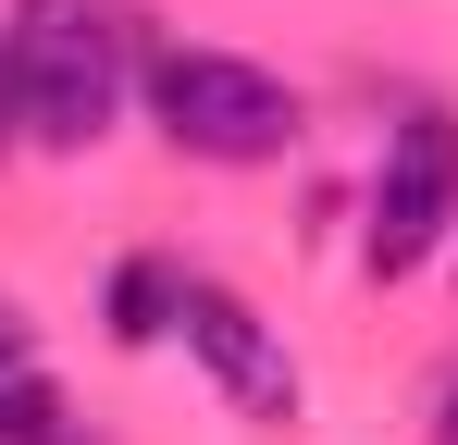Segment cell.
Masks as SVG:
<instances>
[{
  "label": "cell",
  "instance_id": "cell-1",
  "mask_svg": "<svg viewBox=\"0 0 458 445\" xmlns=\"http://www.w3.org/2000/svg\"><path fill=\"white\" fill-rule=\"evenodd\" d=\"M0 50H13V87H25V137H50V148L112 137L124 87L149 74V63H137V13H124V0H13Z\"/></svg>",
  "mask_w": 458,
  "mask_h": 445
},
{
  "label": "cell",
  "instance_id": "cell-4",
  "mask_svg": "<svg viewBox=\"0 0 458 445\" xmlns=\"http://www.w3.org/2000/svg\"><path fill=\"white\" fill-rule=\"evenodd\" d=\"M174 334H186L199 359L224 371L248 408H298V371H285V347L260 334V309H248V297H224V285H186V322H174Z\"/></svg>",
  "mask_w": 458,
  "mask_h": 445
},
{
  "label": "cell",
  "instance_id": "cell-2",
  "mask_svg": "<svg viewBox=\"0 0 458 445\" xmlns=\"http://www.w3.org/2000/svg\"><path fill=\"white\" fill-rule=\"evenodd\" d=\"M137 87H149L161 137L199 148V161H273V148L298 137V99L260 63H235V50H149Z\"/></svg>",
  "mask_w": 458,
  "mask_h": 445
},
{
  "label": "cell",
  "instance_id": "cell-6",
  "mask_svg": "<svg viewBox=\"0 0 458 445\" xmlns=\"http://www.w3.org/2000/svg\"><path fill=\"white\" fill-rule=\"evenodd\" d=\"M25 137V87H13V50H0V148Z\"/></svg>",
  "mask_w": 458,
  "mask_h": 445
},
{
  "label": "cell",
  "instance_id": "cell-3",
  "mask_svg": "<svg viewBox=\"0 0 458 445\" xmlns=\"http://www.w3.org/2000/svg\"><path fill=\"white\" fill-rule=\"evenodd\" d=\"M458 222V124L446 112H409L396 148L372 173V273H421Z\"/></svg>",
  "mask_w": 458,
  "mask_h": 445
},
{
  "label": "cell",
  "instance_id": "cell-7",
  "mask_svg": "<svg viewBox=\"0 0 458 445\" xmlns=\"http://www.w3.org/2000/svg\"><path fill=\"white\" fill-rule=\"evenodd\" d=\"M434 445H458V371L434 383Z\"/></svg>",
  "mask_w": 458,
  "mask_h": 445
},
{
  "label": "cell",
  "instance_id": "cell-8",
  "mask_svg": "<svg viewBox=\"0 0 458 445\" xmlns=\"http://www.w3.org/2000/svg\"><path fill=\"white\" fill-rule=\"evenodd\" d=\"M0 371H25V322L13 309H0Z\"/></svg>",
  "mask_w": 458,
  "mask_h": 445
},
{
  "label": "cell",
  "instance_id": "cell-5",
  "mask_svg": "<svg viewBox=\"0 0 458 445\" xmlns=\"http://www.w3.org/2000/svg\"><path fill=\"white\" fill-rule=\"evenodd\" d=\"M186 285H199V273H174V260H124V273H112V334H124V347H161V334L186 322Z\"/></svg>",
  "mask_w": 458,
  "mask_h": 445
}]
</instances>
